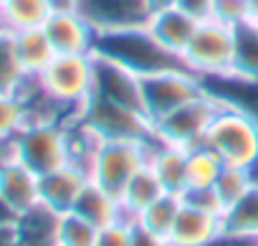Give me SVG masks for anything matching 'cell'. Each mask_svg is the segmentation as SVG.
I'll return each instance as SVG.
<instances>
[{
  "mask_svg": "<svg viewBox=\"0 0 258 246\" xmlns=\"http://www.w3.org/2000/svg\"><path fill=\"white\" fill-rule=\"evenodd\" d=\"M38 91L61 114V119H74L81 114L84 104L94 94V54L56 56L38 76Z\"/></svg>",
  "mask_w": 258,
  "mask_h": 246,
  "instance_id": "obj_1",
  "label": "cell"
},
{
  "mask_svg": "<svg viewBox=\"0 0 258 246\" xmlns=\"http://www.w3.org/2000/svg\"><path fill=\"white\" fill-rule=\"evenodd\" d=\"M94 54L106 56L126 69H132L140 76L155 74V71H165V69H177L185 66V61L170 51H165L152 33L145 26H135V28H119V31H104L96 33V43H94Z\"/></svg>",
  "mask_w": 258,
  "mask_h": 246,
  "instance_id": "obj_2",
  "label": "cell"
},
{
  "mask_svg": "<svg viewBox=\"0 0 258 246\" xmlns=\"http://www.w3.org/2000/svg\"><path fill=\"white\" fill-rule=\"evenodd\" d=\"M11 153L23 165H28L36 175H46L71 163L66 119H53V117L28 119L26 127L13 137Z\"/></svg>",
  "mask_w": 258,
  "mask_h": 246,
  "instance_id": "obj_3",
  "label": "cell"
},
{
  "mask_svg": "<svg viewBox=\"0 0 258 246\" xmlns=\"http://www.w3.org/2000/svg\"><path fill=\"white\" fill-rule=\"evenodd\" d=\"M205 145L218 153L225 165L248 170L258 160V122L245 112L218 102V112L205 135Z\"/></svg>",
  "mask_w": 258,
  "mask_h": 246,
  "instance_id": "obj_4",
  "label": "cell"
},
{
  "mask_svg": "<svg viewBox=\"0 0 258 246\" xmlns=\"http://www.w3.org/2000/svg\"><path fill=\"white\" fill-rule=\"evenodd\" d=\"M150 140H101L91 160L89 178L111 195H121L126 183L147 165Z\"/></svg>",
  "mask_w": 258,
  "mask_h": 246,
  "instance_id": "obj_5",
  "label": "cell"
},
{
  "mask_svg": "<svg viewBox=\"0 0 258 246\" xmlns=\"http://www.w3.org/2000/svg\"><path fill=\"white\" fill-rule=\"evenodd\" d=\"M233 59H235V28L220 23L218 18L198 23L182 54L185 66L195 71L200 79L230 74Z\"/></svg>",
  "mask_w": 258,
  "mask_h": 246,
  "instance_id": "obj_6",
  "label": "cell"
},
{
  "mask_svg": "<svg viewBox=\"0 0 258 246\" xmlns=\"http://www.w3.org/2000/svg\"><path fill=\"white\" fill-rule=\"evenodd\" d=\"M218 112L215 96L203 91L200 96L190 99L187 104L167 112L165 117L152 122V137L157 142L172 145V147H198L205 142V135L210 130V122Z\"/></svg>",
  "mask_w": 258,
  "mask_h": 246,
  "instance_id": "obj_7",
  "label": "cell"
},
{
  "mask_svg": "<svg viewBox=\"0 0 258 246\" xmlns=\"http://www.w3.org/2000/svg\"><path fill=\"white\" fill-rule=\"evenodd\" d=\"M79 119L99 140H152V122L145 112L91 94Z\"/></svg>",
  "mask_w": 258,
  "mask_h": 246,
  "instance_id": "obj_8",
  "label": "cell"
},
{
  "mask_svg": "<svg viewBox=\"0 0 258 246\" xmlns=\"http://www.w3.org/2000/svg\"><path fill=\"white\" fill-rule=\"evenodd\" d=\"M203 91H205L203 79L187 66L165 69V71L142 76V104H145V114L150 117V122L187 104Z\"/></svg>",
  "mask_w": 258,
  "mask_h": 246,
  "instance_id": "obj_9",
  "label": "cell"
},
{
  "mask_svg": "<svg viewBox=\"0 0 258 246\" xmlns=\"http://www.w3.org/2000/svg\"><path fill=\"white\" fill-rule=\"evenodd\" d=\"M0 206L16 218L41 206V175L23 165L13 153L0 160Z\"/></svg>",
  "mask_w": 258,
  "mask_h": 246,
  "instance_id": "obj_10",
  "label": "cell"
},
{
  "mask_svg": "<svg viewBox=\"0 0 258 246\" xmlns=\"http://www.w3.org/2000/svg\"><path fill=\"white\" fill-rule=\"evenodd\" d=\"M94 94L104 96L109 102L145 112L142 76L135 74L132 69L106 59V56H99V54H94Z\"/></svg>",
  "mask_w": 258,
  "mask_h": 246,
  "instance_id": "obj_11",
  "label": "cell"
},
{
  "mask_svg": "<svg viewBox=\"0 0 258 246\" xmlns=\"http://www.w3.org/2000/svg\"><path fill=\"white\" fill-rule=\"evenodd\" d=\"M76 11L89 21L96 33L135 28L150 21L147 0H79Z\"/></svg>",
  "mask_w": 258,
  "mask_h": 246,
  "instance_id": "obj_12",
  "label": "cell"
},
{
  "mask_svg": "<svg viewBox=\"0 0 258 246\" xmlns=\"http://www.w3.org/2000/svg\"><path fill=\"white\" fill-rule=\"evenodd\" d=\"M43 31L56 51V56L94 54L96 31L79 11H53L43 23Z\"/></svg>",
  "mask_w": 258,
  "mask_h": 246,
  "instance_id": "obj_13",
  "label": "cell"
},
{
  "mask_svg": "<svg viewBox=\"0 0 258 246\" xmlns=\"http://www.w3.org/2000/svg\"><path fill=\"white\" fill-rule=\"evenodd\" d=\"M89 180H91L89 173L76 163H66V165L41 175V206H46L48 211H53L58 216L74 211V206Z\"/></svg>",
  "mask_w": 258,
  "mask_h": 246,
  "instance_id": "obj_14",
  "label": "cell"
},
{
  "mask_svg": "<svg viewBox=\"0 0 258 246\" xmlns=\"http://www.w3.org/2000/svg\"><path fill=\"white\" fill-rule=\"evenodd\" d=\"M220 231H223V216L195 208L182 201V208L167 238L172 246H208Z\"/></svg>",
  "mask_w": 258,
  "mask_h": 246,
  "instance_id": "obj_15",
  "label": "cell"
},
{
  "mask_svg": "<svg viewBox=\"0 0 258 246\" xmlns=\"http://www.w3.org/2000/svg\"><path fill=\"white\" fill-rule=\"evenodd\" d=\"M195 28H198V21L190 18L177 6L175 8H167V11H157L147 21V31L152 33V38L165 51H170V54H175L180 59H182V54H185V48H187Z\"/></svg>",
  "mask_w": 258,
  "mask_h": 246,
  "instance_id": "obj_16",
  "label": "cell"
},
{
  "mask_svg": "<svg viewBox=\"0 0 258 246\" xmlns=\"http://www.w3.org/2000/svg\"><path fill=\"white\" fill-rule=\"evenodd\" d=\"M147 165L162 183L165 193H175V195L185 193V188H187V150L157 142L152 137L150 153H147Z\"/></svg>",
  "mask_w": 258,
  "mask_h": 246,
  "instance_id": "obj_17",
  "label": "cell"
},
{
  "mask_svg": "<svg viewBox=\"0 0 258 246\" xmlns=\"http://www.w3.org/2000/svg\"><path fill=\"white\" fill-rule=\"evenodd\" d=\"M162 193H165L162 183L157 180V175L152 173V168L145 165L132 180L126 183L124 193L119 195V203H121V216H119V221L135 226V223L140 221V213H142L150 203H155Z\"/></svg>",
  "mask_w": 258,
  "mask_h": 246,
  "instance_id": "obj_18",
  "label": "cell"
},
{
  "mask_svg": "<svg viewBox=\"0 0 258 246\" xmlns=\"http://www.w3.org/2000/svg\"><path fill=\"white\" fill-rule=\"evenodd\" d=\"M11 36H13L16 56H18L26 76L36 79L56 59V51H53L43 28H28V31H18V33H11Z\"/></svg>",
  "mask_w": 258,
  "mask_h": 246,
  "instance_id": "obj_19",
  "label": "cell"
},
{
  "mask_svg": "<svg viewBox=\"0 0 258 246\" xmlns=\"http://www.w3.org/2000/svg\"><path fill=\"white\" fill-rule=\"evenodd\" d=\"M74 213L81 216L84 221L94 223L96 228H104V226L119 221V216H121V203H119L116 195H111L109 190H104L99 183L89 180V183L84 185V190H81L76 206H74Z\"/></svg>",
  "mask_w": 258,
  "mask_h": 246,
  "instance_id": "obj_20",
  "label": "cell"
},
{
  "mask_svg": "<svg viewBox=\"0 0 258 246\" xmlns=\"http://www.w3.org/2000/svg\"><path fill=\"white\" fill-rule=\"evenodd\" d=\"M18 231V246H58L56 231H58V213L48 211L46 206H36L33 211L16 218Z\"/></svg>",
  "mask_w": 258,
  "mask_h": 246,
  "instance_id": "obj_21",
  "label": "cell"
},
{
  "mask_svg": "<svg viewBox=\"0 0 258 246\" xmlns=\"http://www.w3.org/2000/svg\"><path fill=\"white\" fill-rule=\"evenodd\" d=\"M51 13L53 8L48 0H6V3H0V18H3L6 33L43 28Z\"/></svg>",
  "mask_w": 258,
  "mask_h": 246,
  "instance_id": "obj_22",
  "label": "cell"
},
{
  "mask_svg": "<svg viewBox=\"0 0 258 246\" xmlns=\"http://www.w3.org/2000/svg\"><path fill=\"white\" fill-rule=\"evenodd\" d=\"M233 74L258 81V23L245 21L235 26V59Z\"/></svg>",
  "mask_w": 258,
  "mask_h": 246,
  "instance_id": "obj_23",
  "label": "cell"
},
{
  "mask_svg": "<svg viewBox=\"0 0 258 246\" xmlns=\"http://www.w3.org/2000/svg\"><path fill=\"white\" fill-rule=\"evenodd\" d=\"M225 163L205 142L187 150V188H213ZM185 188V190H187Z\"/></svg>",
  "mask_w": 258,
  "mask_h": 246,
  "instance_id": "obj_24",
  "label": "cell"
},
{
  "mask_svg": "<svg viewBox=\"0 0 258 246\" xmlns=\"http://www.w3.org/2000/svg\"><path fill=\"white\" fill-rule=\"evenodd\" d=\"M182 208V195H175V193H162L155 203H150L142 213H140V226L157 233V236H170L172 226H175V218Z\"/></svg>",
  "mask_w": 258,
  "mask_h": 246,
  "instance_id": "obj_25",
  "label": "cell"
},
{
  "mask_svg": "<svg viewBox=\"0 0 258 246\" xmlns=\"http://www.w3.org/2000/svg\"><path fill=\"white\" fill-rule=\"evenodd\" d=\"M31 76H26L16 48H13V36L0 33V94H21L26 89Z\"/></svg>",
  "mask_w": 258,
  "mask_h": 246,
  "instance_id": "obj_26",
  "label": "cell"
},
{
  "mask_svg": "<svg viewBox=\"0 0 258 246\" xmlns=\"http://www.w3.org/2000/svg\"><path fill=\"white\" fill-rule=\"evenodd\" d=\"M223 228L238 233H258V185H250L243 198L223 213Z\"/></svg>",
  "mask_w": 258,
  "mask_h": 246,
  "instance_id": "obj_27",
  "label": "cell"
},
{
  "mask_svg": "<svg viewBox=\"0 0 258 246\" xmlns=\"http://www.w3.org/2000/svg\"><path fill=\"white\" fill-rule=\"evenodd\" d=\"M28 119L31 112L21 94H0V147L11 145Z\"/></svg>",
  "mask_w": 258,
  "mask_h": 246,
  "instance_id": "obj_28",
  "label": "cell"
},
{
  "mask_svg": "<svg viewBox=\"0 0 258 246\" xmlns=\"http://www.w3.org/2000/svg\"><path fill=\"white\" fill-rule=\"evenodd\" d=\"M99 228L74 211L58 216V231H56V243L58 246H96Z\"/></svg>",
  "mask_w": 258,
  "mask_h": 246,
  "instance_id": "obj_29",
  "label": "cell"
},
{
  "mask_svg": "<svg viewBox=\"0 0 258 246\" xmlns=\"http://www.w3.org/2000/svg\"><path fill=\"white\" fill-rule=\"evenodd\" d=\"M248 188H250L248 170H245V168L225 165L223 173L218 175L215 185H213V190H215V195H218V201H220V206H223V213H225L233 203H238Z\"/></svg>",
  "mask_w": 258,
  "mask_h": 246,
  "instance_id": "obj_30",
  "label": "cell"
},
{
  "mask_svg": "<svg viewBox=\"0 0 258 246\" xmlns=\"http://www.w3.org/2000/svg\"><path fill=\"white\" fill-rule=\"evenodd\" d=\"M213 18L235 28V26L250 21V6H248V0H215Z\"/></svg>",
  "mask_w": 258,
  "mask_h": 246,
  "instance_id": "obj_31",
  "label": "cell"
},
{
  "mask_svg": "<svg viewBox=\"0 0 258 246\" xmlns=\"http://www.w3.org/2000/svg\"><path fill=\"white\" fill-rule=\"evenodd\" d=\"M132 223L114 221L104 228H99L96 246H132Z\"/></svg>",
  "mask_w": 258,
  "mask_h": 246,
  "instance_id": "obj_32",
  "label": "cell"
},
{
  "mask_svg": "<svg viewBox=\"0 0 258 246\" xmlns=\"http://www.w3.org/2000/svg\"><path fill=\"white\" fill-rule=\"evenodd\" d=\"M182 201L190 203V206H195V208H203V211H210V213L223 216V206H220V201H218V195H215L213 188H187L182 193Z\"/></svg>",
  "mask_w": 258,
  "mask_h": 246,
  "instance_id": "obj_33",
  "label": "cell"
},
{
  "mask_svg": "<svg viewBox=\"0 0 258 246\" xmlns=\"http://www.w3.org/2000/svg\"><path fill=\"white\" fill-rule=\"evenodd\" d=\"M177 8L185 11L190 18H195L198 23L210 21L215 13V0H177Z\"/></svg>",
  "mask_w": 258,
  "mask_h": 246,
  "instance_id": "obj_34",
  "label": "cell"
},
{
  "mask_svg": "<svg viewBox=\"0 0 258 246\" xmlns=\"http://www.w3.org/2000/svg\"><path fill=\"white\" fill-rule=\"evenodd\" d=\"M208 246H258V233H238L223 228Z\"/></svg>",
  "mask_w": 258,
  "mask_h": 246,
  "instance_id": "obj_35",
  "label": "cell"
},
{
  "mask_svg": "<svg viewBox=\"0 0 258 246\" xmlns=\"http://www.w3.org/2000/svg\"><path fill=\"white\" fill-rule=\"evenodd\" d=\"M132 246H172V243H170V238L157 236V233L142 228L140 223H135V228H132Z\"/></svg>",
  "mask_w": 258,
  "mask_h": 246,
  "instance_id": "obj_36",
  "label": "cell"
},
{
  "mask_svg": "<svg viewBox=\"0 0 258 246\" xmlns=\"http://www.w3.org/2000/svg\"><path fill=\"white\" fill-rule=\"evenodd\" d=\"M0 246H18L16 218H0Z\"/></svg>",
  "mask_w": 258,
  "mask_h": 246,
  "instance_id": "obj_37",
  "label": "cell"
},
{
  "mask_svg": "<svg viewBox=\"0 0 258 246\" xmlns=\"http://www.w3.org/2000/svg\"><path fill=\"white\" fill-rule=\"evenodd\" d=\"M147 6H150V16H152V13H157V11L175 8V6H177V0H147Z\"/></svg>",
  "mask_w": 258,
  "mask_h": 246,
  "instance_id": "obj_38",
  "label": "cell"
},
{
  "mask_svg": "<svg viewBox=\"0 0 258 246\" xmlns=\"http://www.w3.org/2000/svg\"><path fill=\"white\" fill-rule=\"evenodd\" d=\"M53 11H76L79 0H48Z\"/></svg>",
  "mask_w": 258,
  "mask_h": 246,
  "instance_id": "obj_39",
  "label": "cell"
},
{
  "mask_svg": "<svg viewBox=\"0 0 258 246\" xmlns=\"http://www.w3.org/2000/svg\"><path fill=\"white\" fill-rule=\"evenodd\" d=\"M248 178H250V185H258V160L248 168Z\"/></svg>",
  "mask_w": 258,
  "mask_h": 246,
  "instance_id": "obj_40",
  "label": "cell"
},
{
  "mask_svg": "<svg viewBox=\"0 0 258 246\" xmlns=\"http://www.w3.org/2000/svg\"><path fill=\"white\" fill-rule=\"evenodd\" d=\"M250 6V21H258V0H248Z\"/></svg>",
  "mask_w": 258,
  "mask_h": 246,
  "instance_id": "obj_41",
  "label": "cell"
},
{
  "mask_svg": "<svg viewBox=\"0 0 258 246\" xmlns=\"http://www.w3.org/2000/svg\"><path fill=\"white\" fill-rule=\"evenodd\" d=\"M0 33H3V18H0Z\"/></svg>",
  "mask_w": 258,
  "mask_h": 246,
  "instance_id": "obj_42",
  "label": "cell"
},
{
  "mask_svg": "<svg viewBox=\"0 0 258 246\" xmlns=\"http://www.w3.org/2000/svg\"><path fill=\"white\" fill-rule=\"evenodd\" d=\"M0 3H6V0H0Z\"/></svg>",
  "mask_w": 258,
  "mask_h": 246,
  "instance_id": "obj_43",
  "label": "cell"
},
{
  "mask_svg": "<svg viewBox=\"0 0 258 246\" xmlns=\"http://www.w3.org/2000/svg\"><path fill=\"white\" fill-rule=\"evenodd\" d=\"M255 23H258V21H255Z\"/></svg>",
  "mask_w": 258,
  "mask_h": 246,
  "instance_id": "obj_44",
  "label": "cell"
}]
</instances>
